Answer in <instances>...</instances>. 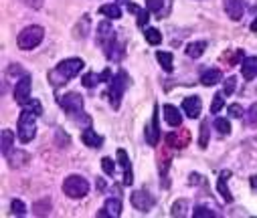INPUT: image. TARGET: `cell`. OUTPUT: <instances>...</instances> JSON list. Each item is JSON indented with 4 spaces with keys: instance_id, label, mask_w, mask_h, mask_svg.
<instances>
[{
    "instance_id": "cell-1",
    "label": "cell",
    "mask_w": 257,
    "mask_h": 218,
    "mask_svg": "<svg viewBox=\"0 0 257 218\" xmlns=\"http://www.w3.org/2000/svg\"><path fill=\"white\" fill-rule=\"evenodd\" d=\"M41 113H43V105H41L39 99H31L27 105H23V111H21L19 123H17L21 143H29V141L35 139V135H37V117Z\"/></svg>"
},
{
    "instance_id": "cell-2",
    "label": "cell",
    "mask_w": 257,
    "mask_h": 218,
    "mask_svg": "<svg viewBox=\"0 0 257 218\" xmlns=\"http://www.w3.org/2000/svg\"><path fill=\"white\" fill-rule=\"evenodd\" d=\"M83 61L73 57V59H65V61H61L59 65H55L51 71H49V83L53 87H61V85H65L67 81H71L73 77H77L81 69H83Z\"/></svg>"
},
{
    "instance_id": "cell-3",
    "label": "cell",
    "mask_w": 257,
    "mask_h": 218,
    "mask_svg": "<svg viewBox=\"0 0 257 218\" xmlns=\"http://www.w3.org/2000/svg\"><path fill=\"white\" fill-rule=\"evenodd\" d=\"M57 103L73 121H77V125H83L85 129L91 127V119L83 111V97L77 91H71V93H65V95L57 97Z\"/></svg>"
},
{
    "instance_id": "cell-4",
    "label": "cell",
    "mask_w": 257,
    "mask_h": 218,
    "mask_svg": "<svg viewBox=\"0 0 257 218\" xmlns=\"http://www.w3.org/2000/svg\"><path fill=\"white\" fill-rule=\"evenodd\" d=\"M45 39V29L39 27V25H31V27H25L19 37H17V45L21 51H33L35 47H39Z\"/></svg>"
},
{
    "instance_id": "cell-5",
    "label": "cell",
    "mask_w": 257,
    "mask_h": 218,
    "mask_svg": "<svg viewBox=\"0 0 257 218\" xmlns=\"http://www.w3.org/2000/svg\"><path fill=\"white\" fill-rule=\"evenodd\" d=\"M125 87H127V73L123 69H119L115 75L111 77L109 81V89H107V99H109V105L113 109H119L121 105V97L125 93Z\"/></svg>"
},
{
    "instance_id": "cell-6",
    "label": "cell",
    "mask_w": 257,
    "mask_h": 218,
    "mask_svg": "<svg viewBox=\"0 0 257 218\" xmlns=\"http://www.w3.org/2000/svg\"><path fill=\"white\" fill-rule=\"evenodd\" d=\"M63 192L73 200L85 198L89 194V182L79 174H71V176H67L65 180H63Z\"/></svg>"
},
{
    "instance_id": "cell-7",
    "label": "cell",
    "mask_w": 257,
    "mask_h": 218,
    "mask_svg": "<svg viewBox=\"0 0 257 218\" xmlns=\"http://www.w3.org/2000/svg\"><path fill=\"white\" fill-rule=\"evenodd\" d=\"M95 43L99 45V49H103V55H107L111 51V47L117 43L115 31L109 25V21H101L97 25V33H95Z\"/></svg>"
},
{
    "instance_id": "cell-8",
    "label": "cell",
    "mask_w": 257,
    "mask_h": 218,
    "mask_svg": "<svg viewBox=\"0 0 257 218\" xmlns=\"http://www.w3.org/2000/svg\"><path fill=\"white\" fill-rule=\"evenodd\" d=\"M130 202H132V206H134L136 210H140V212H150V210L154 208V204H156V198H154L148 190H136V192L130 196Z\"/></svg>"
},
{
    "instance_id": "cell-9",
    "label": "cell",
    "mask_w": 257,
    "mask_h": 218,
    "mask_svg": "<svg viewBox=\"0 0 257 218\" xmlns=\"http://www.w3.org/2000/svg\"><path fill=\"white\" fill-rule=\"evenodd\" d=\"M31 87H33L31 75H25V77H21L17 81V85H15V101L19 105H27L31 101Z\"/></svg>"
},
{
    "instance_id": "cell-10",
    "label": "cell",
    "mask_w": 257,
    "mask_h": 218,
    "mask_svg": "<svg viewBox=\"0 0 257 218\" xmlns=\"http://www.w3.org/2000/svg\"><path fill=\"white\" fill-rule=\"evenodd\" d=\"M166 143L174 150H184L190 143V131L188 129H174L166 135Z\"/></svg>"
},
{
    "instance_id": "cell-11",
    "label": "cell",
    "mask_w": 257,
    "mask_h": 218,
    "mask_svg": "<svg viewBox=\"0 0 257 218\" xmlns=\"http://www.w3.org/2000/svg\"><path fill=\"white\" fill-rule=\"evenodd\" d=\"M144 137H146V143H148V145H156V143H158V137H160V123H158V105H154V115H152V119H150V121H148V125H146Z\"/></svg>"
},
{
    "instance_id": "cell-12",
    "label": "cell",
    "mask_w": 257,
    "mask_h": 218,
    "mask_svg": "<svg viewBox=\"0 0 257 218\" xmlns=\"http://www.w3.org/2000/svg\"><path fill=\"white\" fill-rule=\"evenodd\" d=\"M115 156H117V162H119V166H121V170H123V178H121L123 186H132V184H134V174H132L130 158H127L125 150H121V148L115 152Z\"/></svg>"
},
{
    "instance_id": "cell-13",
    "label": "cell",
    "mask_w": 257,
    "mask_h": 218,
    "mask_svg": "<svg viewBox=\"0 0 257 218\" xmlns=\"http://www.w3.org/2000/svg\"><path fill=\"white\" fill-rule=\"evenodd\" d=\"M223 9L231 21H241L245 15V0H223Z\"/></svg>"
},
{
    "instance_id": "cell-14",
    "label": "cell",
    "mask_w": 257,
    "mask_h": 218,
    "mask_svg": "<svg viewBox=\"0 0 257 218\" xmlns=\"http://www.w3.org/2000/svg\"><path fill=\"white\" fill-rule=\"evenodd\" d=\"M182 109H184V113H186L190 119L201 117V111H203V101H201V97H199V95L186 97V99L182 101Z\"/></svg>"
},
{
    "instance_id": "cell-15",
    "label": "cell",
    "mask_w": 257,
    "mask_h": 218,
    "mask_svg": "<svg viewBox=\"0 0 257 218\" xmlns=\"http://www.w3.org/2000/svg\"><path fill=\"white\" fill-rule=\"evenodd\" d=\"M146 7L150 13H154L158 19L168 17L170 7H172V0H146Z\"/></svg>"
},
{
    "instance_id": "cell-16",
    "label": "cell",
    "mask_w": 257,
    "mask_h": 218,
    "mask_svg": "<svg viewBox=\"0 0 257 218\" xmlns=\"http://www.w3.org/2000/svg\"><path fill=\"white\" fill-rule=\"evenodd\" d=\"M7 160H9V166L19 170V168H25L29 162H31V156L25 152V150H11L7 154Z\"/></svg>"
},
{
    "instance_id": "cell-17",
    "label": "cell",
    "mask_w": 257,
    "mask_h": 218,
    "mask_svg": "<svg viewBox=\"0 0 257 218\" xmlns=\"http://www.w3.org/2000/svg\"><path fill=\"white\" fill-rule=\"evenodd\" d=\"M229 178H231V170H223L219 174V180H217V190L225 202H233V194L229 190Z\"/></svg>"
},
{
    "instance_id": "cell-18",
    "label": "cell",
    "mask_w": 257,
    "mask_h": 218,
    "mask_svg": "<svg viewBox=\"0 0 257 218\" xmlns=\"http://www.w3.org/2000/svg\"><path fill=\"white\" fill-rule=\"evenodd\" d=\"M241 75L245 81H253L257 77V57H245L241 61Z\"/></svg>"
},
{
    "instance_id": "cell-19",
    "label": "cell",
    "mask_w": 257,
    "mask_h": 218,
    "mask_svg": "<svg viewBox=\"0 0 257 218\" xmlns=\"http://www.w3.org/2000/svg\"><path fill=\"white\" fill-rule=\"evenodd\" d=\"M170 150H172V148L166 143V145H162L160 152H158V170H160V176H162V178H166L168 168H170V162H172V154H170Z\"/></svg>"
},
{
    "instance_id": "cell-20",
    "label": "cell",
    "mask_w": 257,
    "mask_h": 218,
    "mask_svg": "<svg viewBox=\"0 0 257 218\" xmlns=\"http://www.w3.org/2000/svg\"><path fill=\"white\" fill-rule=\"evenodd\" d=\"M81 141L87 145V148L99 150L101 145H103V135H99V133H95L91 127H87V129H83V133H81Z\"/></svg>"
},
{
    "instance_id": "cell-21",
    "label": "cell",
    "mask_w": 257,
    "mask_h": 218,
    "mask_svg": "<svg viewBox=\"0 0 257 218\" xmlns=\"http://www.w3.org/2000/svg\"><path fill=\"white\" fill-rule=\"evenodd\" d=\"M162 111H164V119H166V123H168L170 127H180V123H182V115H180L178 107L166 103V105L162 107Z\"/></svg>"
},
{
    "instance_id": "cell-22",
    "label": "cell",
    "mask_w": 257,
    "mask_h": 218,
    "mask_svg": "<svg viewBox=\"0 0 257 218\" xmlns=\"http://www.w3.org/2000/svg\"><path fill=\"white\" fill-rule=\"evenodd\" d=\"M243 59H245L243 49H231V51H225V53L221 55V61H223V65H227V67H235V65H239V61H243Z\"/></svg>"
},
{
    "instance_id": "cell-23",
    "label": "cell",
    "mask_w": 257,
    "mask_h": 218,
    "mask_svg": "<svg viewBox=\"0 0 257 218\" xmlns=\"http://www.w3.org/2000/svg\"><path fill=\"white\" fill-rule=\"evenodd\" d=\"M219 81H223L221 69H207L203 75H201V83H203L205 87H213V85H217Z\"/></svg>"
},
{
    "instance_id": "cell-24",
    "label": "cell",
    "mask_w": 257,
    "mask_h": 218,
    "mask_svg": "<svg viewBox=\"0 0 257 218\" xmlns=\"http://www.w3.org/2000/svg\"><path fill=\"white\" fill-rule=\"evenodd\" d=\"M207 51V41H195V43H188L186 45V49H184V53H186V57H190V59H199V57H203V53Z\"/></svg>"
},
{
    "instance_id": "cell-25",
    "label": "cell",
    "mask_w": 257,
    "mask_h": 218,
    "mask_svg": "<svg viewBox=\"0 0 257 218\" xmlns=\"http://www.w3.org/2000/svg\"><path fill=\"white\" fill-rule=\"evenodd\" d=\"M99 13H101L103 17H107V19H111V21L121 19V9H119L117 3H113V5H101V7H99Z\"/></svg>"
},
{
    "instance_id": "cell-26",
    "label": "cell",
    "mask_w": 257,
    "mask_h": 218,
    "mask_svg": "<svg viewBox=\"0 0 257 218\" xmlns=\"http://www.w3.org/2000/svg\"><path fill=\"white\" fill-rule=\"evenodd\" d=\"M156 61L162 65V69L166 71V73H170L174 67V57H172V53H168V51H158L156 53Z\"/></svg>"
},
{
    "instance_id": "cell-27",
    "label": "cell",
    "mask_w": 257,
    "mask_h": 218,
    "mask_svg": "<svg viewBox=\"0 0 257 218\" xmlns=\"http://www.w3.org/2000/svg\"><path fill=\"white\" fill-rule=\"evenodd\" d=\"M105 210H107V214L113 216V218L121 216V200H119V198H109V200L105 202Z\"/></svg>"
},
{
    "instance_id": "cell-28",
    "label": "cell",
    "mask_w": 257,
    "mask_h": 218,
    "mask_svg": "<svg viewBox=\"0 0 257 218\" xmlns=\"http://www.w3.org/2000/svg\"><path fill=\"white\" fill-rule=\"evenodd\" d=\"M13 143H15V135L11 129H3V156H7L11 150H13Z\"/></svg>"
},
{
    "instance_id": "cell-29",
    "label": "cell",
    "mask_w": 257,
    "mask_h": 218,
    "mask_svg": "<svg viewBox=\"0 0 257 218\" xmlns=\"http://www.w3.org/2000/svg\"><path fill=\"white\" fill-rule=\"evenodd\" d=\"M33 212L35 216H49L51 214V200H39L35 206H33Z\"/></svg>"
},
{
    "instance_id": "cell-30",
    "label": "cell",
    "mask_w": 257,
    "mask_h": 218,
    "mask_svg": "<svg viewBox=\"0 0 257 218\" xmlns=\"http://www.w3.org/2000/svg\"><path fill=\"white\" fill-rule=\"evenodd\" d=\"M144 37H146L148 45H152V47H158L162 43V35H160L158 29H146L144 31Z\"/></svg>"
},
{
    "instance_id": "cell-31",
    "label": "cell",
    "mask_w": 257,
    "mask_h": 218,
    "mask_svg": "<svg viewBox=\"0 0 257 218\" xmlns=\"http://www.w3.org/2000/svg\"><path fill=\"white\" fill-rule=\"evenodd\" d=\"M81 83H83V87L93 89L97 83H101V75H99V73H85L83 79H81Z\"/></svg>"
},
{
    "instance_id": "cell-32",
    "label": "cell",
    "mask_w": 257,
    "mask_h": 218,
    "mask_svg": "<svg viewBox=\"0 0 257 218\" xmlns=\"http://www.w3.org/2000/svg\"><path fill=\"white\" fill-rule=\"evenodd\" d=\"M87 33H89V17H83L81 23L75 27V37L77 39H85Z\"/></svg>"
},
{
    "instance_id": "cell-33",
    "label": "cell",
    "mask_w": 257,
    "mask_h": 218,
    "mask_svg": "<svg viewBox=\"0 0 257 218\" xmlns=\"http://www.w3.org/2000/svg\"><path fill=\"white\" fill-rule=\"evenodd\" d=\"M186 210H188V202H186V200H176V202L172 204L170 214H172V216H186Z\"/></svg>"
},
{
    "instance_id": "cell-34",
    "label": "cell",
    "mask_w": 257,
    "mask_h": 218,
    "mask_svg": "<svg viewBox=\"0 0 257 218\" xmlns=\"http://www.w3.org/2000/svg\"><path fill=\"white\" fill-rule=\"evenodd\" d=\"M213 125L217 127V131H219L221 135H229V133H231V123H229V119H223V117H217Z\"/></svg>"
},
{
    "instance_id": "cell-35",
    "label": "cell",
    "mask_w": 257,
    "mask_h": 218,
    "mask_svg": "<svg viewBox=\"0 0 257 218\" xmlns=\"http://www.w3.org/2000/svg\"><path fill=\"white\" fill-rule=\"evenodd\" d=\"M209 137H211V131H209V123H207V121H203V123H201V135H199V145H201L203 150L207 148Z\"/></svg>"
},
{
    "instance_id": "cell-36",
    "label": "cell",
    "mask_w": 257,
    "mask_h": 218,
    "mask_svg": "<svg viewBox=\"0 0 257 218\" xmlns=\"http://www.w3.org/2000/svg\"><path fill=\"white\" fill-rule=\"evenodd\" d=\"M223 105H225V95H223V91H219V93H215V97H213L211 113H219V111L223 109Z\"/></svg>"
},
{
    "instance_id": "cell-37",
    "label": "cell",
    "mask_w": 257,
    "mask_h": 218,
    "mask_svg": "<svg viewBox=\"0 0 257 218\" xmlns=\"http://www.w3.org/2000/svg\"><path fill=\"white\" fill-rule=\"evenodd\" d=\"M245 121H247L249 127H257V103H253V105L247 109V113H245Z\"/></svg>"
},
{
    "instance_id": "cell-38",
    "label": "cell",
    "mask_w": 257,
    "mask_h": 218,
    "mask_svg": "<svg viewBox=\"0 0 257 218\" xmlns=\"http://www.w3.org/2000/svg\"><path fill=\"white\" fill-rule=\"evenodd\" d=\"M192 216L195 218H215L217 212H213L211 208H205V206H197L195 210H192Z\"/></svg>"
},
{
    "instance_id": "cell-39",
    "label": "cell",
    "mask_w": 257,
    "mask_h": 218,
    "mask_svg": "<svg viewBox=\"0 0 257 218\" xmlns=\"http://www.w3.org/2000/svg\"><path fill=\"white\" fill-rule=\"evenodd\" d=\"M11 210H13V214H17V216H25L27 214V204L23 202V200H13L11 202Z\"/></svg>"
},
{
    "instance_id": "cell-40",
    "label": "cell",
    "mask_w": 257,
    "mask_h": 218,
    "mask_svg": "<svg viewBox=\"0 0 257 218\" xmlns=\"http://www.w3.org/2000/svg\"><path fill=\"white\" fill-rule=\"evenodd\" d=\"M101 170H103L107 176H113V172H115V164H113V160H111L109 156L101 158Z\"/></svg>"
},
{
    "instance_id": "cell-41",
    "label": "cell",
    "mask_w": 257,
    "mask_h": 218,
    "mask_svg": "<svg viewBox=\"0 0 257 218\" xmlns=\"http://www.w3.org/2000/svg\"><path fill=\"white\" fill-rule=\"evenodd\" d=\"M235 85H237V77H229V79L225 81V89H223V95H225V97L233 95V91H235Z\"/></svg>"
},
{
    "instance_id": "cell-42",
    "label": "cell",
    "mask_w": 257,
    "mask_h": 218,
    "mask_svg": "<svg viewBox=\"0 0 257 218\" xmlns=\"http://www.w3.org/2000/svg\"><path fill=\"white\" fill-rule=\"evenodd\" d=\"M229 115L235 117V119H239V117H245V111H243V107L239 103H231L229 105Z\"/></svg>"
},
{
    "instance_id": "cell-43",
    "label": "cell",
    "mask_w": 257,
    "mask_h": 218,
    "mask_svg": "<svg viewBox=\"0 0 257 218\" xmlns=\"http://www.w3.org/2000/svg\"><path fill=\"white\" fill-rule=\"evenodd\" d=\"M148 21H150V11H148V9H146V11H142V9H140L138 19H136V25H138V27H146V25H148Z\"/></svg>"
},
{
    "instance_id": "cell-44",
    "label": "cell",
    "mask_w": 257,
    "mask_h": 218,
    "mask_svg": "<svg viewBox=\"0 0 257 218\" xmlns=\"http://www.w3.org/2000/svg\"><path fill=\"white\" fill-rule=\"evenodd\" d=\"M43 3H45V0H23V5H27L31 9H41Z\"/></svg>"
},
{
    "instance_id": "cell-45",
    "label": "cell",
    "mask_w": 257,
    "mask_h": 218,
    "mask_svg": "<svg viewBox=\"0 0 257 218\" xmlns=\"http://www.w3.org/2000/svg\"><path fill=\"white\" fill-rule=\"evenodd\" d=\"M188 182H190V184H199V182H203V180H201L199 174H190V180H188Z\"/></svg>"
},
{
    "instance_id": "cell-46",
    "label": "cell",
    "mask_w": 257,
    "mask_h": 218,
    "mask_svg": "<svg viewBox=\"0 0 257 218\" xmlns=\"http://www.w3.org/2000/svg\"><path fill=\"white\" fill-rule=\"evenodd\" d=\"M249 184H251V188H253V190H257V174L249 178Z\"/></svg>"
},
{
    "instance_id": "cell-47",
    "label": "cell",
    "mask_w": 257,
    "mask_h": 218,
    "mask_svg": "<svg viewBox=\"0 0 257 218\" xmlns=\"http://www.w3.org/2000/svg\"><path fill=\"white\" fill-rule=\"evenodd\" d=\"M251 31H253V33H257V17H255V21L251 23Z\"/></svg>"
},
{
    "instance_id": "cell-48",
    "label": "cell",
    "mask_w": 257,
    "mask_h": 218,
    "mask_svg": "<svg viewBox=\"0 0 257 218\" xmlns=\"http://www.w3.org/2000/svg\"><path fill=\"white\" fill-rule=\"evenodd\" d=\"M117 5H130V0H115Z\"/></svg>"
}]
</instances>
